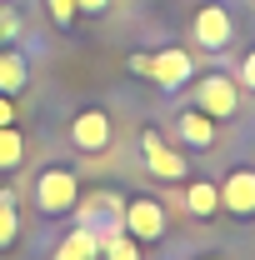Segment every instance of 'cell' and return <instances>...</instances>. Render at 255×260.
<instances>
[{
	"instance_id": "cell-1",
	"label": "cell",
	"mask_w": 255,
	"mask_h": 260,
	"mask_svg": "<svg viewBox=\"0 0 255 260\" xmlns=\"http://www.w3.org/2000/svg\"><path fill=\"white\" fill-rule=\"evenodd\" d=\"M30 200H35V210L40 215H70L75 205H80V180H75V170L70 165H45L40 175H35V185H30Z\"/></svg>"
},
{
	"instance_id": "cell-2",
	"label": "cell",
	"mask_w": 255,
	"mask_h": 260,
	"mask_svg": "<svg viewBox=\"0 0 255 260\" xmlns=\"http://www.w3.org/2000/svg\"><path fill=\"white\" fill-rule=\"evenodd\" d=\"M190 40L205 50V55L230 50V40H235V10L220 5V0H205V5L190 15Z\"/></svg>"
},
{
	"instance_id": "cell-3",
	"label": "cell",
	"mask_w": 255,
	"mask_h": 260,
	"mask_svg": "<svg viewBox=\"0 0 255 260\" xmlns=\"http://www.w3.org/2000/svg\"><path fill=\"white\" fill-rule=\"evenodd\" d=\"M75 210H80V225H85V230H95L100 250H105V245H110V240L125 230V200H120L115 190H95L90 200H80Z\"/></svg>"
},
{
	"instance_id": "cell-4",
	"label": "cell",
	"mask_w": 255,
	"mask_h": 260,
	"mask_svg": "<svg viewBox=\"0 0 255 260\" xmlns=\"http://www.w3.org/2000/svg\"><path fill=\"white\" fill-rule=\"evenodd\" d=\"M140 160H145V170L160 175V180H185V175H190V160H185L160 130H140Z\"/></svg>"
},
{
	"instance_id": "cell-5",
	"label": "cell",
	"mask_w": 255,
	"mask_h": 260,
	"mask_svg": "<svg viewBox=\"0 0 255 260\" xmlns=\"http://www.w3.org/2000/svg\"><path fill=\"white\" fill-rule=\"evenodd\" d=\"M165 230H170V220H165V205H160L155 195H135V200H125V235H135L140 245L150 240H165Z\"/></svg>"
},
{
	"instance_id": "cell-6",
	"label": "cell",
	"mask_w": 255,
	"mask_h": 260,
	"mask_svg": "<svg viewBox=\"0 0 255 260\" xmlns=\"http://www.w3.org/2000/svg\"><path fill=\"white\" fill-rule=\"evenodd\" d=\"M220 210L235 220H255V165H230L220 180Z\"/></svg>"
},
{
	"instance_id": "cell-7",
	"label": "cell",
	"mask_w": 255,
	"mask_h": 260,
	"mask_svg": "<svg viewBox=\"0 0 255 260\" xmlns=\"http://www.w3.org/2000/svg\"><path fill=\"white\" fill-rule=\"evenodd\" d=\"M195 105H200L205 115H215V120H230V115L240 110V85H235L230 75H200V80H195Z\"/></svg>"
},
{
	"instance_id": "cell-8",
	"label": "cell",
	"mask_w": 255,
	"mask_h": 260,
	"mask_svg": "<svg viewBox=\"0 0 255 260\" xmlns=\"http://www.w3.org/2000/svg\"><path fill=\"white\" fill-rule=\"evenodd\" d=\"M110 135H115V125H110V115L105 110H80L75 120H70V145L75 150H85V155H100V150H110Z\"/></svg>"
},
{
	"instance_id": "cell-9",
	"label": "cell",
	"mask_w": 255,
	"mask_h": 260,
	"mask_svg": "<svg viewBox=\"0 0 255 260\" xmlns=\"http://www.w3.org/2000/svg\"><path fill=\"white\" fill-rule=\"evenodd\" d=\"M190 75H195V55L180 50V45H170V50L150 55V75L145 80H155L160 90H180V85H190Z\"/></svg>"
},
{
	"instance_id": "cell-10",
	"label": "cell",
	"mask_w": 255,
	"mask_h": 260,
	"mask_svg": "<svg viewBox=\"0 0 255 260\" xmlns=\"http://www.w3.org/2000/svg\"><path fill=\"white\" fill-rule=\"evenodd\" d=\"M175 135H180L185 150H210L215 145V115H205L200 105H185L175 115Z\"/></svg>"
},
{
	"instance_id": "cell-11",
	"label": "cell",
	"mask_w": 255,
	"mask_h": 260,
	"mask_svg": "<svg viewBox=\"0 0 255 260\" xmlns=\"http://www.w3.org/2000/svg\"><path fill=\"white\" fill-rule=\"evenodd\" d=\"M50 260H100V240H95V230L75 225V230L60 240V245H55V255H50Z\"/></svg>"
},
{
	"instance_id": "cell-12",
	"label": "cell",
	"mask_w": 255,
	"mask_h": 260,
	"mask_svg": "<svg viewBox=\"0 0 255 260\" xmlns=\"http://www.w3.org/2000/svg\"><path fill=\"white\" fill-rule=\"evenodd\" d=\"M30 85V60L15 50H0V95H15Z\"/></svg>"
},
{
	"instance_id": "cell-13",
	"label": "cell",
	"mask_w": 255,
	"mask_h": 260,
	"mask_svg": "<svg viewBox=\"0 0 255 260\" xmlns=\"http://www.w3.org/2000/svg\"><path fill=\"white\" fill-rule=\"evenodd\" d=\"M185 205H190V215L210 220V215L220 210V185H215V180H190V190H185Z\"/></svg>"
},
{
	"instance_id": "cell-14",
	"label": "cell",
	"mask_w": 255,
	"mask_h": 260,
	"mask_svg": "<svg viewBox=\"0 0 255 260\" xmlns=\"http://www.w3.org/2000/svg\"><path fill=\"white\" fill-rule=\"evenodd\" d=\"M20 240V210H15V190H0V250H10Z\"/></svg>"
},
{
	"instance_id": "cell-15",
	"label": "cell",
	"mask_w": 255,
	"mask_h": 260,
	"mask_svg": "<svg viewBox=\"0 0 255 260\" xmlns=\"http://www.w3.org/2000/svg\"><path fill=\"white\" fill-rule=\"evenodd\" d=\"M20 160H25V140H20V130H15V125H0V170H15Z\"/></svg>"
},
{
	"instance_id": "cell-16",
	"label": "cell",
	"mask_w": 255,
	"mask_h": 260,
	"mask_svg": "<svg viewBox=\"0 0 255 260\" xmlns=\"http://www.w3.org/2000/svg\"><path fill=\"white\" fill-rule=\"evenodd\" d=\"M100 260H140V240L120 230V235H115V240H110V245L100 250Z\"/></svg>"
},
{
	"instance_id": "cell-17",
	"label": "cell",
	"mask_w": 255,
	"mask_h": 260,
	"mask_svg": "<svg viewBox=\"0 0 255 260\" xmlns=\"http://www.w3.org/2000/svg\"><path fill=\"white\" fill-rule=\"evenodd\" d=\"M45 5H50V20H55V25H70V20L80 15V10H75V0H45Z\"/></svg>"
},
{
	"instance_id": "cell-18",
	"label": "cell",
	"mask_w": 255,
	"mask_h": 260,
	"mask_svg": "<svg viewBox=\"0 0 255 260\" xmlns=\"http://www.w3.org/2000/svg\"><path fill=\"white\" fill-rule=\"evenodd\" d=\"M240 85L255 90V50H245V60H240Z\"/></svg>"
},
{
	"instance_id": "cell-19",
	"label": "cell",
	"mask_w": 255,
	"mask_h": 260,
	"mask_svg": "<svg viewBox=\"0 0 255 260\" xmlns=\"http://www.w3.org/2000/svg\"><path fill=\"white\" fill-rule=\"evenodd\" d=\"M125 65L135 70V75H150V55H145V50H130V55H125Z\"/></svg>"
},
{
	"instance_id": "cell-20",
	"label": "cell",
	"mask_w": 255,
	"mask_h": 260,
	"mask_svg": "<svg viewBox=\"0 0 255 260\" xmlns=\"http://www.w3.org/2000/svg\"><path fill=\"white\" fill-rule=\"evenodd\" d=\"M75 10H80V15H105L110 0H75Z\"/></svg>"
},
{
	"instance_id": "cell-21",
	"label": "cell",
	"mask_w": 255,
	"mask_h": 260,
	"mask_svg": "<svg viewBox=\"0 0 255 260\" xmlns=\"http://www.w3.org/2000/svg\"><path fill=\"white\" fill-rule=\"evenodd\" d=\"M0 125H15V105H10V95H0Z\"/></svg>"
},
{
	"instance_id": "cell-22",
	"label": "cell",
	"mask_w": 255,
	"mask_h": 260,
	"mask_svg": "<svg viewBox=\"0 0 255 260\" xmlns=\"http://www.w3.org/2000/svg\"><path fill=\"white\" fill-rule=\"evenodd\" d=\"M200 260H220V255H200Z\"/></svg>"
},
{
	"instance_id": "cell-23",
	"label": "cell",
	"mask_w": 255,
	"mask_h": 260,
	"mask_svg": "<svg viewBox=\"0 0 255 260\" xmlns=\"http://www.w3.org/2000/svg\"><path fill=\"white\" fill-rule=\"evenodd\" d=\"M0 45H5V35H0Z\"/></svg>"
}]
</instances>
